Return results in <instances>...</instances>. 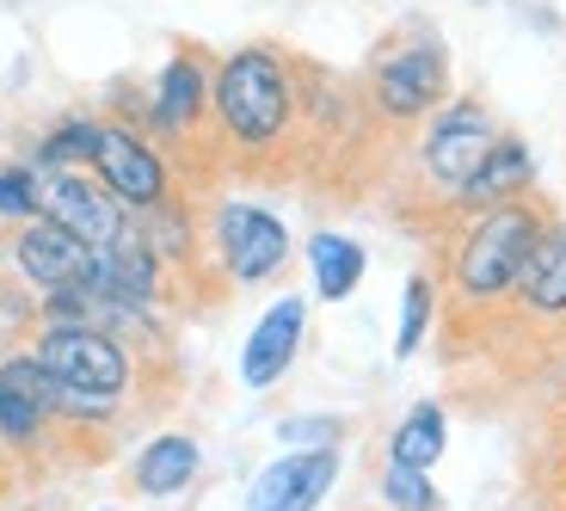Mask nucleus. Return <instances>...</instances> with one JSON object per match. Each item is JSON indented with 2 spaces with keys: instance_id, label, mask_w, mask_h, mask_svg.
I'll list each match as a JSON object with an SVG mask.
<instances>
[{
  "instance_id": "obj_15",
  "label": "nucleus",
  "mask_w": 566,
  "mask_h": 511,
  "mask_svg": "<svg viewBox=\"0 0 566 511\" xmlns=\"http://www.w3.org/2000/svg\"><path fill=\"white\" fill-rule=\"evenodd\" d=\"M198 469H203L198 438H185V431H160V438L136 456V493H148V499H179L185 487L198 481Z\"/></svg>"
},
{
  "instance_id": "obj_1",
  "label": "nucleus",
  "mask_w": 566,
  "mask_h": 511,
  "mask_svg": "<svg viewBox=\"0 0 566 511\" xmlns=\"http://www.w3.org/2000/svg\"><path fill=\"white\" fill-rule=\"evenodd\" d=\"M216 117H222V136L234 148H271L283 143L290 112H296V81H290V62L277 50H234V56L216 69L210 81Z\"/></svg>"
},
{
  "instance_id": "obj_4",
  "label": "nucleus",
  "mask_w": 566,
  "mask_h": 511,
  "mask_svg": "<svg viewBox=\"0 0 566 511\" xmlns=\"http://www.w3.org/2000/svg\"><path fill=\"white\" fill-rule=\"evenodd\" d=\"M38 210H43V222L69 228L74 241H86L93 253H105V247H117V241L136 234L129 216H124V204H117L112 191H105L93 173H81V167L38 173Z\"/></svg>"
},
{
  "instance_id": "obj_21",
  "label": "nucleus",
  "mask_w": 566,
  "mask_h": 511,
  "mask_svg": "<svg viewBox=\"0 0 566 511\" xmlns=\"http://www.w3.org/2000/svg\"><path fill=\"white\" fill-rule=\"evenodd\" d=\"M431 327V278H407V302H400V333H395V357H412L424 345Z\"/></svg>"
},
{
  "instance_id": "obj_5",
  "label": "nucleus",
  "mask_w": 566,
  "mask_h": 511,
  "mask_svg": "<svg viewBox=\"0 0 566 511\" xmlns=\"http://www.w3.org/2000/svg\"><path fill=\"white\" fill-rule=\"evenodd\" d=\"M493 148H499V129H493V117H486V105L455 100L431 117V129H424V143H419L424 179L438 185V191H450V198H462V185L486 167Z\"/></svg>"
},
{
  "instance_id": "obj_24",
  "label": "nucleus",
  "mask_w": 566,
  "mask_h": 511,
  "mask_svg": "<svg viewBox=\"0 0 566 511\" xmlns=\"http://www.w3.org/2000/svg\"><path fill=\"white\" fill-rule=\"evenodd\" d=\"M277 438L296 444V450H333V438H339V419H283Z\"/></svg>"
},
{
  "instance_id": "obj_20",
  "label": "nucleus",
  "mask_w": 566,
  "mask_h": 511,
  "mask_svg": "<svg viewBox=\"0 0 566 511\" xmlns=\"http://www.w3.org/2000/svg\"><path fill=\"white\" fill-rule=\"evenodd\" d=\"M93 148H99V124H93V117H69V124H56L50 136H43L38 160H43V173L50 167H81V160H93Z\"/></svg>"
},
{
  "instance_id": "obj_14",
  "label": "nucleus",
  "mask_w": 566,
  "mask_h": 511,
  "mask_svg": "<svg viewBox=\"0 0 566 511\" xmlns=\"http://www.w3.org/2000/svg\"><path fill=\"white\" fill-rule=\"evenodd\" d=\"M517 302L530 314H566V222H542L524 271H517Z\"/></svg>"
},
{
  "instance_id": "obj_8",
  "label": "nucleus",
  "mask_w": 566,
  "mask_h": 511,
  "mask_svg": "<svg viewBox=\"0 0 566 511\" xmlns=\"http://www.w3.org/2000/svg\"><path fill=\"white\" fill-rule=\"evenodd\" d=\"M93 167H99V185L124 210H160L167 204V160L142 143L129 124H99Z\"/></svg>"
},
{
  "instance_id": "obj_19",
  "label": "nucleus",
  "mask_w": 566,
  "mask_h": 511,
  "mask_svg": "<svg viewBox=\"0 0 566 511\" xmlns=\"http://www.w3.org/2000/svg\"><path fill=\"white\" fill-rule=\"evenodd\" d=\"M43 438H50V419H43L25 395H13V388L0 383V450L7 456H38Z\"/></svg>"
},
{
  "instance_id": "obj_22",
  "label": "nucleus",
  "mask_w": 566,
  "mask_h": 511,
  "mask_svg": "<svg viewBox=\"0 0 566 511\" xmlns=\"http://www.w3.org/2000/svg\"><path fill=\"white\" fill-rule=\"evenodd\" d=\"M382 499L395 511H438V487L424 481L419 469H400V462H388L382 474Z\"/></svg>"
},
{
  "instance_id": "obj_6",
  "label": "nucleus",
  "mask_w": 566,
  "mask_h": 511,
  "mask_svg": "<svg viewBox=\"0 0 566 511\" xmlns=\"http://www.w3.org/2000/svg\"><path fill=\"white\" fill-rule=\"evenodd\" d=\"M369 93H376L382 117H395V124L424 117L450 100V62H443V50L431 38H412V43H400V50H388V56L376 62Z\"/></svg>"
},
{
  "instance_id": "obj_25",
  "label": "nucleus",
  "mask_w": 566,
  "mask_h": 511,
  "mask_svg": "<svg viewBox=\"0 0 566 511\" xmlns=\"http://www.w3.org/2000/svg\"><path fill=\"white\" fill-rule=\"evenodd\" d=\"M0 469H7V450H0Z\"/></svg>"
},
{
  "instance_id": "obj_10",
  "label": "nucleus",
  "mask_w": 566,
  "mask_h": 511,
  "mask_svg": "<svg viewBox=\"0 0 566 511\" xmlns=\"http://www.w3.org/2000/svg\"><path fill=\"white\" fill-rule=\"evenodd\" d=\"M339 481V450H296L277 456L247 493V511H314Z\"/></svg>"
},
{
  "instance_id": "obj_17",
  "label": "nucleus",
  "mask_w": 566,
  "mask_h": 511,
  "mask_svg": "<svg viewBox=\"0 0 566 511\" xmlns=\"http://www.w3.org/2000/svg\"><path fill=\"white\" fill-rule=\"evenodd\" d=\"M443 444H450V419H443V407H431V400H419V407L407 413L395 426V438H388V462H400V469H419L431 474V462L443 456Z\"/></svg>"
},
{
  "instance_id": "obj_18",
  "label": "nucleus",
  "mask_w": 566,
  "mask_h": 511,
  "mask_svg": "<svg viewBox=\"0 0 566 511\" xmlns=\"http://www.w3.org/2000/svg\"><path fill=\"white\" fill-rule=\"evenodd\" d=\"M308 265H314V290H321L326 302H345L357 290V278H364V247L352 241V234H314L308 241Z\"/></svg>"
},
{
  "instance_id": "obj_11",
  "label": "nucleus",
  "mask_w": 566,
  "mask_h": 511,
  "mask_svg": "<svg viewBox=\"0 0 566 511\" xmlns=\"http://www.w3.org/2000/svg\"><path fill=\"white\" fill-rule=\"evenodd\" d=\"M302 327H308V302H302V296L271 302V309L253 321L247 345H241V383L247 388H271V383H277L283 369L296 364V352H302Z\"/></svg>"
},
{
  "instance_id": "obj_7",
  "label": "nucleus",
  "mask_w": 566,
  "mask_h": 511,
  "mask_svg": "<svg viewBox=\"0 0 566 511\" xmlns=\"http://www.w3.org/2000/svg\"><path fill=\"white\" fill-rule=\"evenodd\" d=\"M210 241H216V253H222L234 284H265L271 271L290 259V228L271 210H259V204H222Z\"/></svg>"
},
{
  "instance_id": "obj_2",
  "label": "nucleus",
  "mask_w": 566,
  "mask_h": 511,
  "mask_svg": "<svg viewBox=\"0 0 566 511\" xmlns=\"http://www.w3.org/2000/svg\"><path fill=\"white\" fill-rule=\"evenodd\" d=\"M536 234H542V210L524 198L474 216V228L455 247V296H462V309H493V302L517 296V271H524Z\"/></svg>"
},
{
  "instance_id": "obj_9",
  "label": "nucleus",
  "mask_w": 566,
  "mask_h": 511,
  "mask_svg": "<svg viewBox=\"0 0 566 511\" xmlns=\"http://www.w3.org/2000/svg\"><path fill=\"white\" fill-rule=\"evenodd\" d=\"M93 247L74 241L69 228L56 222H25L13 241V265L25 284H38L43 296H62V290H86L93 284Z\"/></svg>"
},
{
  "instance_id": "obj_3",
  "label": "nucleus",
  "mask_w": 566,
  "mask_h": 511,
  "mask_svg": "<svg viewBox=\"0 0 566 511\" xmlns=\"http://www.w3.org/2000/svg\"><path fill=\"white\" fill-rule=\"evenodd\" d=\"M31 357H38L56 383H69L74 395L112 400V407L129 395V383H136V357H129V345L112 340V333H99V327H86V321H43Z\"/></svg>"
},
{
  "instance_id": "obj_12",
  "label": "nucleus",
  "mask_w": 566,
  "mask_h": 511,
  "mask_svg": "<svg viewBox=\"0 0 566 511\" xmlns=\"http://www.w3.org/2000/svg\"><path fill=\"white\" fill-rule=\"evenodd\" d=\"M86 296L148 309V302L160 296V259L148 253V241H142V234H129V241L105 247V253L93 259V284H86Z\"/></svg>"
},
{
  "instance_id": "obj_23",
  "label": "nucleus",
  "mask_w": 566,
  "mask_h": 511,
  "mask_svg": "<svg viewBox=\"0 0 566 511\" xmlns=\"http://www.w3.org/2000/svg\"><path fill=\"white\" fill-rule=\"evenodd\" d=\"M0 216H7V222L43 216L38 210V173L31 167H0Z\"/></svg>"
},
{
  "instance_id": "obj_13",
  "label": "nucleus",
  "mask_w": 566,
  "mask_h": 511,
  "mask_svg": "<svg viewBox=\"0 0 566 511\" xmlns=\"http://www.w3.org/2000/svg\"><path fill=\"white\" fill-rule=\"evenodd\" d=\"M210 81H216V74L203 69V56L179 50V56L167 62V74H160V86H155L148 124H155L160 136H185V129H198L203 105H210Z\"/></svg>"
},
{
  "instance_id": "obj_16",
  "label": "nucleus",
  "mask_w": 566,
  "mask_h": 511,
  "mask_svg": "<svg viewBox=\"0 0 566 511\" xmlns=\"http://www.w3.org/2000/svg\"><path fill=\"white\" fill-rule=\"evenodd\" d=\"M524 185H530V148L517 143V136H499V148L486 155V167L462 185L455 204H468V210H499V204L524 198Z\"/></svg>"
}]
</instances>
